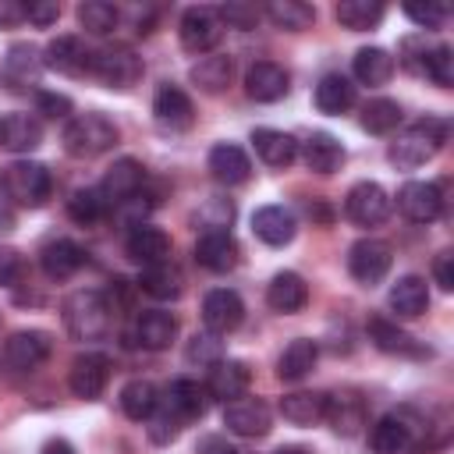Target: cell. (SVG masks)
<instances>
[{
	"instance_id": "obj_60",
	"label": "cell",
	"mask_w": 454,
	"mask_h": 454,
	"mask_svg": "<svg viewBox=\"0 0 454 454\" xmlns=\"http://www.w3.org/2000/svg\"><path fill=\"white\" fill-rule=\"evenodd\" d=\"M11 227H14V202L0 188V231H11Z\"/></svg>"
},
{
	"instance_id": "obj_29",
	"label": "cell",
	"mask_w": 454,
	"mask_h": 454,
	"mask_svg": "<svg viewBox=\"0 0 454 454\" xmlns=\"http://www.w3.org/2000/svg\"><path fill=\"white\" fill-rule=\"evenodd\" d=\"M252 145H255V156H259L266 167H287V163H294V156H298L294 135L277 131V128H255V131H252Z\"/></svg>"
},
{
	"instance_id": "obj_22",
	"label": "cell",
	"mask_w": 454,
	"mask_h": 454,
	"mask_svg": "<svg viewBox=\"0 0 454 454\" xmlns=\"http://www.w3.org/2000/svg\"><path fill=\"white\" fill-rule=\"evenodd\" d=\"M209 174H213V181H220L227 188L231 184H245L252 177V160H248V153L241 145L220 142V145L209 149Z\"/></svg>"
},
{
	"instance_id": "obj_19",
	"label": "cell",
	"mask_w": 454,
	"mask_h": 454,
	"mask_svg": "<svg viewBox=\"0 0 454 454\" xmlns=\"http://www.w3.org/2000/svg\"><path fill=\"white\" fill-rule=\"evenodd\" d=\"M248 383H252V372H248V365H245V362L220 358L216 365H209L206 394H209V397H216V401H223V404H231V401L245 397Z\"/></svg>"
},
{
	"instance_id": "obj_37",
	"label": "cell",
	"mask_w": 454,
	"mask_h": 454,
	"mask_svg": "<svg viewBox=\"0 0 454 454\" xmlns=\"http://www.w3.org/2000/svg\"><path fill=\"white\" fill-rule=\"evenodd\" d=\"M206 404H209L206 387H199L195 380H174V383L167 387V408H170L181 422L202 419V415H206Z\"/></svg>"
},
{
	"instance_id": "obj_53",
	"label": "cell",
	"mask_w": 454,
	"mask_h": 454,
	"mask_svg": "<svg viewBox=\"0 0 454 454\" xmlns=\"http://www.w3.org/2000/svg\"><path fill=\"white\" fill-rule=\"evenodd\" d=\"M216 14H220V21H227L231 28H252V25L259 21V7H252V4H223Z\"/></svg>"
},
{
	"instance_id": "obj_44",
	"label": "cell",
	"mask_w": 454,
	"mask_h": 454,
	"mask_svg": "<svg viewBox=\"0 0 454 454\" xmlns=\"http://www.w3.org/2000/svg\"><path fill=\"white\" fill-rule=\"evenodd\" d=\"M333 14L344 28L365 32V28H376L383 21V4H376V0H340Z\"/></svg>"
},
{
	"instance_id": "obj_24",
	"label": "cell",
	"mask_w": 454,
	"mask_h": 454,
	"mask_svg": "<svg viewBox=\"0 0 454 454\" xmlns=\"http://www.w3.org/2000/svg\"><path fill=\"white\" fill-rule=\"evenodd\" d=\"M323 419L333 426V433L355 436V433L365 426V404H362V397L351 394V390L326 394V411H323Z\"/></svg>"
},
{
	"instance_id": "obj_43",
	"label": "cell",
	"mask_w": 454,
	"mask_h": 454,
	"mask_svg": "<svg viewBox=\"0 0 454 454\" xmlns=\"http://www.w3.org/2000/svg\"><path fill=\"white\" fill-rule=\"evenodd\" d=\"M358 121H362V128L369 135H390L401 124V103L387 99V96H376V99L362 103V117Z\"/></svg>"
},
{
	"instance_id": "obj_7",
	"label": "cell",
	"mask_w": 454,
	"mask_h": 454,
	"mask_svg": "<svg viewBox=\"0 0 454 454\" xmlns=\"http://www.w3.org/2000/svg\"><path fill=\"white\" fill-rule=\"evenodd\" d=\"M390 262H394V252H390V245L380 241V238H358V241L351 245V252H348V273H351L358 284H365V287L380 284V280L390 273Z\"/></svg>"
},
{
	"instance_id": "obj_14",
	"label": "cell",
	"mask_w": 454,
	"mask_h": 454,
	"mask_svg": "<svg viewBox=\"0 0 454 454\" xmlns=\"http://www.w3.org/2000/svg\"><path fill=\"white\" fill-rule=\"evenodd\" d=\"M142 184H145V167H142L138 160H131V156H121V160L103 174L99 192H103L106 206H110V209H117L121 202H128L131 195H138V192H142Z\"/></svg>"
},
{
	"instance_id": "obj_26",
	"label": "cell",
	"mask_w": 454,
	"mask_h": 454,
	"mask_svg": "<svg viewBox=\"0 0 454 454\" xmlns=\"http://www.w3.org/2000/svg\"><path fill=\"white\" fill-rule=\"evenodd\" d=\"M238 241L231 234H199L195 241V262L209 273H227L238 266Z\"/></svg>"
},
{
	"instance_id": "obj_34",
	"label": "cell",
	"mask_w": 454,
	"mask_h": 454,
	"mask_svg": "<svg viewBox=\"0 0 454 454\" xmlns=\"http://www.w3.org/2000/svg\"><path fill=\"white\" fill-rule=\"evenodd\" d=\"M355 106V85H351V78H344V74H323L319 78V85H316V110L319 114H330V117H340V114H348Z\"/></svg>"
},
{
	"instance_id": "obj_30",
	"label": "cell",
	"mask_w": 454,
	"mask_h": 454,
	"mask_svg": "<svg viewBox=\"0 0 454 454\" xmlns=\"http://www.w3.org/2000/svg\"><path fill=\"white\" fill-rule=\"evenodd\" d=\"M390 312L394 316H401V319H415V316H422L426 309H429V287H426V280L422 277H415V273H408V277H401L394 287H390Z\"/></svg>"
},
{
	"instance_id": "obj_18",
	"label": "cell",
	"mask_w": 454,
	"mask_h": 454,
	"mask_svg": "<svg viewBox=\"0 0 454 454\" xmlns=\"http://www.w3.org/2000/svg\"><path fill=\"white\" fill-rule=\"evenodd\" d=\"M39 266L50 280H67L85 266V248L71 238H50L39 248Z\"/></svg>"
},
{
	"instance_id": "obj_27",
	"label": "cell",
	"mask_w": 454,
	"mask_h": 454,
	"mask_svg": "<svg viewBox=\"0 0 454 454\" xmlns=\"http://www.w3.org/2000/svg\"><path fill=\"white\" fill-rule=\"evenodd\" d=\"M252 231H255V238H259L262 245L280 248V245H287V241L294 238L298 223H294V216H291L284 206H262V209L252 213Z\"/></svg>"
},
{
	"instance_id": "obj_57",
	"label": "cell",
	"mask_w": 454,
	"mask_h": 454,
	"mask_svg": "<svg viewBox=\"0 0 454 454\" xmlns=\"http://www.w3.org/2000/svg\"><path fill=\"white\" fill-rule=\"evenodd\" d=\"M433 277L443 291H454V252H440L433 259Z\"/></svg>"
},
{
	"instance_id": "obj_40",
	"label": "cell",
	"mask_w": 454,
	"mask_h": 454,
	"mask_svg": "<svg viewBox=\"0 0 454 454\" xmlns=\"http://www.w3.org/2000/svg\"><path fill=\"white\" fill-rule=\"evenodd\" d=\"M160 404V390L156 383L149 380H128L121 387V411L131 419V422H145Z\"/></svg>"
},
{
	"instance_id": "obj_1",
	"label": "cell",
	"mask_w": 454,
	"mask_h": 454,
	"mask_svg": "<svg viewBox=\"0 0 454 454\" xmlns=\"http://www.w3.org/2000/svg\"><path fill=\"white\" fill-rule=\"evenodd\" d=\"M447 121L443 117H422L415 124H408L404 131H397V138L390 142L387 149V160L397 167V170H415L422 163H429L443 142H447Z\"/></svg>"
},
{
	"instance_id": "obj_10",
	"label": "cell",
	"mask_w": 454,
	"mask_h": 454,
	"mask_svg": "<svg viewBox=\"0 0 454 454\" xmlns=\"http://www.w3.org/2000/svg\"><path fill=\"white\" fill-rule=\"evenodd\" d=\"M397 209L411 223H429L443 213V192L433 181H404L397 192Z\"/></svg>"
},
{
	"instance_id": "obj_35",
	"label": "cell",
	"mask_w": 454,
	"mask_h": 454,
	"mask_svg": "<svg viewBox=\"0 0 454 454\" xmlns=\"http://www.w3.org/2000/svg\"><path fill=\"white\" fill-rule=\"evenodd\" d=\"M138 287H142L149 298H156V301H170V298H177V294L184 291V277H181V270L167 259V262H156V266H142Z\"/></svg>"
},
{
	"instance_id": "obj_6",
	"label": "cell",
	"mask_w": 454,
	"mask_h": 454,
	"mask_svg": "<svg viewBox=\"0 0 454 454\" xmlns=\"http://www.w3.org/2000/svg\"><path fill=\"white\" fill-rule=\"evenodd\" d=\"M110 89H131L142 78V57L131 46H103L92 53V71Z\"/></svg>"
},
{
	"instance_id": "obj_4",
	"label": "cell",
	"mask_w": 454,
	"mask_h": 454,
	"mask_svg": "<svg viewBox=\"0 0 454 454\" xmlns=\"http://www.w3.org/2000/svg\"><path fill=\"white\" fill-rule=\"evenodd\" d=\"M4 195L14 202V206H25V209H39L46 206V199L53 195V177L43 163L35 160H18L4 170Z\"/></svg>"
},
{
	"instance_id": "obj_45",
	"label": "cell",
	"mask_w": 454,
	"mask_h": 454,
	"mask_svg": "<svg viewBox=\"0 0 454 454\" xmlns=\"http://www.w3.org/2000/svg\"><path fill=\"white\" fill-rule=\"evenodd\" d=\"M67 213H71L74 223L92 227V223H99L110 213V206H106V199H103L99 188H74L71 199H67Z\"/></svg>"
},
{
	"instance_id": "obj_11",
	"label": "cell",
	"mask_w": 454,
	"mask_h": 454,
	"mask_svg": "<svg viewBox=\"0 0 454 454\" xmlns=\"http://www.w3.org/2000/svg\"><path fill=\"white\" fill-rule=\"evenodd\" d=\"M106 380H110V358L103 351H85L71 362V372H67V383H71V394L82 397V401H96L103 390H106Z\"/></svg>"
},
{
	"instance_id": "obj_51",
	"label": "cell",
	"mask_w": 454,
	"mask_h": 454,
	"mask_svg": "<svg viewBox=\"0 0 454 454\" xmlns=\"http://www.w3.org/2000/svg\"><path fill=\"white\" fill-rule=\"evenodd\" d=\"M404 14L419 28H440L447 21V7L443 4H404Z\"/></svg>"
},
{
	"instance_id": "obj_46",
	"label": "cell",
	"mask_w": 454,
	"mask_h": 454,
	"mask_svg": "<svg viewBox=\"0 0 454 454\" xmlns=\"http://www.w3.org/2000/svg\"><path fill=\"white\" fill-rule=\"evenodd\" d=\"M266 18L277 25V28H287V32H301L316 21V7L301 4V0H273L266 7Z\"/></svg>"
},
{
	"instance_id": "obj_20",
	"label": "cell",
	"mask_w": 454,
	"mask_h": 454,
	"mask_svg": "<svg viewBox=\"0 0 454 454\" xmlns=\"http://www.w3.org/2000/svg\"><path fill=\"white\" fill-rule=\"evenodd\" d=\"M43 57H39V50L32 46V43H14L11 50H7V57H4V82L11 85V89H32V85H39V74H43Z\"/></svg>"
},
{
	"instance_id": "obj_39",
	"label": "cell",
	"mask_w": 454,
	"mask_h": 454,
	"mask_svg": "<svg viewBox=\"0 0 454 454\" xmlns=\"http://www.w3.org/2000/svg\"><path fill=\"white\" fill-rule=\"evenodd\" d=\"M369 340L380 351H387V355H422V348L415 344V337L404 333L394 319H383V316L369 319Z\"/></svg>"
},
{
	"instance_id": "obj_31",
	"label": "cell",
	"mask_w": 454,
	"mask_h": 454,
	"mask_svg": "<svg viewBox=\"0 0 454 454\" xmlns=\"http://www.w3.org/2000/svg\"><path fill=\"white\" fill-rule=\"evenodd\" d=\"M174 337H177V319L170 312H163V309H149V312H142L135 319V340L142 348H149V351L170 348Z\"/></svg>"
},
{
	"instance_id": "obj_41",
	"label": "cell",
	"mask_w": 454,
	"mask_h": 454,
	"mask_svg": "<svg viewBox=\"0 0 454 454\" xmlns=\"http://www.w3.org/2000/svg\"><path fill=\"white\" fill-rule=\"evenodd\" d=\"M234 202L227 195H209L199 209H195V227L202 234H231V223H234Z\"/></svg>"
},
{
	"instance_id": "obj_12",
	"label": "cell",
	"mask_w": 454,
	"mask_h": 454,
	"mask_svg": "<svg viewBox=\"0 0 454 454\" xmlns=\"http://www.w3.org/2000/svg\"><path fill=\"white\" fill-rule=\"evenodd\" d=\"M223 426L234 433V436H245V440H255V436H266L270 426H273V415L266 408V401L259 397H238L223 408Z\"/></svg>"
},
{
	"instance_id": "obj_28",
	"label": "cell",
	"mask_w": 454,
	"mask_h": 454,
	"mask_svg": "<svg viewBox=\"0 0 454 454\" xmlns=\"http://www.w3.org/2000/svg\"><path fill=\"white\" fill-rule=\"evenodd\" d=\"M305 301H309V284L294 273V270H284V273H277L273 280H270V287H266V305L273 309V312H298V309H305Z\"/></svg>"
},
{
	"instance_id": "obj_63",
	"label": "cell",
	"mask_w": 454,
	"mask_h": 454,
	"mask_svg": "<svg viewBox=\"0 0 454 454\" xmlns=\"http://www.w3.org/2000/svg\"><path fill=\"white\" fill-rule=\"evenodd\" d=\"M238 454H241V450H238Z\"/></svg>"
},
{
	"instance_id": "obj_15",
	"label": "cell",
	"mask_w": 454,
	"mask_h": 454,
	"mask_svg": "<svg viewBox=\"0 0 454 454\" xmlns=\"http://www.w3.org/2000/svg\"><path fill=\"white\" fill-rule=\"evenodd\" d=\"M245 319V301L238 298V291L231 287H213L206 298H202V323L206 330L213 333H231L238 330Z\"/></svg>"
},
{
	"instance_id": "obj_62",
	"label": "cell",
	"mask_w": 454,
	"mask_h": 454,
	"mask_svg": "<svg viewBox=\"0 0 454 454\" xmlns=\"http://www.w3.org/2000/svg\"><path fill=\"white\" fill-rule=\"evenodd\" d=\"M273 454H312L309 447H301V443H284V447H277Z\"/></svg>"
},
{
	"instance_id": "obj_59",
	"label": "cell",
	"mask_w": 454,
	"mask_h": 454,
	"mask_svg": "<svg viewBox=\"0 0 454 454\" xmlns=\"http://www.w3.org/2000/svg\"><path fill=\"white\" fill-rule=\"evenodd\" d=\"M195 454H238V450L223 436H202L199 447H195Z\"/></svg>"
},
{
	"instance_id": "obj_56",
	"label": "cell",
	"mask_w": 454,
	"mask_h": 454,
	"mask_svg": "<svg viewBox=\"0 0 454 454\" xmlns=\"http://www.w3.org/2000/svg\"><path fill=\"white\" fill-rule=\"evenodd\" d=\"M35 106H39V114H46V117H53V121L71 114V99L60 96V92H39V96H35Z\"/></svg>"
},
{
	"instance_id": "obj_50",
	"label": "cell",
	"mask_w": 454,
	"mask_h": 454,
	"mask_svg": "<svg viewBox=\"0 0 454 454\" xmlns=\"http://www.w3.org/2000/svg\"><path fill=\"white\" fill-rule=\"evenodd\" d=\"M145 422H149V440H153V443H160V447H163V443H170V440H177V433H181V426H184V422H181L167 404H163V408L156 404V411H153Z\"/></svg>"
},
{
	"instance_id": "obj_38",
	"label": "cell",
	"mask_w": 454,
	"mask_h": 454,
	"mask_svg": "<svg viewBox=\"0 0 454 454\" xmlns=\"http://www.w3.org/2000/svg\"><path fill=\"white\" fill-rule=\"evenodd\" d=\"M351 71L362 85H387L394 74V57L383 46H362L351 60Z\"/></svg>"
},
{
	"instance_id": "obj_5",
	"label": "cell",
	"mask_w": 454,
	"mask_h": 454,
	"mask_svg": "<svg viewBox=\"0 0 454 454\" xmlns=\"http://www.w3.org/2000/svg\"><path fill=\"white\" fill-rule=\"evenodd\" d=\"M114 142H117V128L103 114H78L64 128V149L78 160H92V156L114 149Z\"/></svg>"
},
{
	"instance_id": "obj_32",
	"label": "cell",
	"mask_w": 454,
	"mask_h": 454,
	"mask_svg": "<svg viewBox=\"0 0 454 454\" xmlns=\"http://www.w3.org/2000/svg\"><path fill=\"white\" fill-rule=\"evenodd\" d=\"M316 358H319V344L309 340V337H294V340L280 351V358H277V376H280L284 383H298V380H305V376L312 372Z\"/></svg>"
},
{
	"instance_id": "obj_42",
	"label": "cell",
	"mask_w": 454,
	"mask_h": 454,
	"mask_svg": "<svg viewBox=\"0 0 454 454\" xmlns=\"http://www.w3.org/2000/svg\"><path fill=\"white\" fill-rule=\"evenodd\" d=\"M231 74H234V64H231V57H223V53L202 57V60L192 67V82H195L202 92H209V96L223 92V89L231 85Z\"/></svg>"
},
{
	"instance_id": "obj_9",
	"label": "cell",
	"mask_w": 454,
	"mask_h": 454,
	"mask_svg": "<svg viewBox=\"0 0 454 454\" xmlns=\"http://www.w3.org/2000/svg\"><path fill=\"white\" fill-rule=\"evenodd\" d=\"M177 32H181V46L188 53H209L223 35V21H220L216 7H202L199 4V7H188L181 14Z\"/></svg>"
},
{
	"instance_id": "obj_61",
	"label": "cell",
	"mask_w": 454,
	"mask_h": 454,
	"mask_svg": "<svg viewBox=\"0 0 454 454\" xmlns=\"http://www.w3.org/2000/svg\"><path fill=\"white\" fill-rule=\"evenodd\" d=\"M43 454H74V447L57 436V440H46V443H43Z\"/></svg>"
},
{
	"instance_id": "obj_36",
	"label": "cell",
	"mask_w": 454,
	"mask_h": 454,
	"mask_svg": "<svg viewBox=\"0 0 454 454\" xmlns=\"http://www.w3.org/2000/svg\"><path fill=\"white\" fill-rule=\"evenodd\" d=\"M323 411H326V394L319 390H294L280 397V415L291 426H316L323 422Z\"/></svg>"
},
{
	"instance_id": "obj_25",
	"label": "cell",
	"mask_w": 454,
	"mask_h": 454,
	"mask_svg": "<svg viewBox=\"0 0 454 454\" xmlns=\"http://www.w3.org/2000/svg\"><path fill=\"white\" fill-rule=\"evenodd\" d=\"M301 160L312 174H333L344 167V145L330 131H312L301 142Z\"/></svg>"
},
{
	"instance_id": "obj_55",
	"label": "cell",
	"mask_w": 454,
	"mask_h": 454,
	"mask_svg": "<svg viewBox=\"0 0 454 454\" xmlns=\"http://www.w3.org/2000/svg\"><path fill=\"white\" fill-rule=\"evenodd\" d=\"M401 64L408 67V71H415V74H422V64H426V39L422 35H411V39H404L401 43Z\"/></svg>"
},
{
	"instance_id": "obj_48",
	"label": "cell",
	"mask_w": 454,
	"mask_h": 454,
	"mask_svg": "<svg viewBox=\"0 0 454 454\" xmlns=\"http://www.w3.org/2000/svg\"><path fill=\"white\" fill-rule=\"evenodd\" d=\"M422 74H429L440 89H450L454 85V50L450 46H429L426 50V64H422Z\"/></svg>"
},
{
	"instance_id": "obj_49",
	"label": "cell",
	"mask_w": 454,
	"mask_h": 454,
	"mask_svg": "<svg viewBox=\"0 0 454 454\" xmlns=\"http://www.w3.org/2000/svg\"><path fill=\"white\" fill-rule=\"evenodd\" d=\"M223 358V340L220 333L206 330V333H195L188 340V362H199V365H216Z\"/></svg>"
},
{
	"instance_id": "obj_23",
	"label": "cell",
	"mask_w": 454,
	"mask_h": 454,
	"mask_svg": "<svg viewBox=\"0 0 454 454\" xmlns=\"http://www.w3.org/2000/svg\"><path fill=\"white\" fill-rule=\"evenodd\" d=\"M124 252L138 266H156V262H167L170 259V238L160 227H153V223H138V227L128 231Z\"/></svg>"
},
{
	"instance_id": "obj_54",
	"label": "cell",
	"mask_w": 454,
	"mask_h": 454,
	"mask_svg": "<svg viewBox=\"0 0 454 454\" xmlns=\"http://www.w3.org/2000/svg\"><path fill=\"white\" fill-rule=\"evenodd\" d=\"M57 18H60V4H57V0H28V4H25V21H32V25H39V28L53 25Z\"/></svg>"
},
{
	"instance_id": "obj_58",
	"label": "cell",
	"mask_w": 454,
	"mask_h": 454,
	"mask_svg": "<svg viewBox=\"0 0 454 454\" xmlns=\"http://www.w3.org/2000/svg\"><path fill=\"white\" fill-rule=\"evenodd\" d=\"M21 21H25V4H18V0H0V28L21 25Z\"/></svg>"
},
{
	"instance_id": "obj_3",
	"label": "cell",
	"mask_w": 454,
	"mask_h": 454,
	"mask_svg": "<svg viewBox=\"0 0 454 454\" xmlns=\"http://www.w3.org/2000/svg\"><path fill=\"white\" fill-rule=\"evenodd\" d=\"M50 333L43 330H18L0 344V376H32L50 358Z\"/></svg>"
},
{
	"instance_id": "obj_52",
	"label": "cell",
	"mask_w": 454,
	"mask_h": 454,
	"mask_svg": "<svg viewBox=\"0 0 454 454\" xmlns=\"http://www.w3.org/2000/svg\"><path fill=\"white\" fill-rule=\"evenodd\" d=\"M21 273H25L21 252L11 245H0V287H14L21 280Z\"/></svg>"
},
{
	"instance_id": "obj_21",
	"label": "cell",
	"mask_w": 454,
	"mask_h": 454,
	"mask_svg": "<svg viewBox=\"0 0 454 454\" xmlns=\"http://www.w3.org/2000/svg\"><path fill=\"white\" fill-rule=\"evenodd\" d=\"M415 443H419L415 426H408L404 415H383V419L372 426V433H369L372 454H408Z\"/></svg>"
},
{
	"instance_id": "obj_16",
	"label": "cell",
	"mask_w": 454,
	"mask_h": 454,
	"mask_svg": "<svg viewBox=\"0 0 454 454\" xmlns=\"http://www.w3.org/2000/svg\"><path fill=\"white\" fill-rule=\"evenodd\" d=\"M245 92L255 103H277L291 92V74L273 60H255L245 71Z\"/></svg>"
},
{
	"instance_id": "obj_8",
	"label": "cell",
	"mask_w": 454,
	"mask_h": 454,
	"mask_svg": "<svg viewBox=\"0 0 454 454\" xmlns=\"http://www.w3.org/2000/svg\"><path fill=\"white\" fill-rule=\"evenodd\" d=\"M344 216L355 227H380L390 216V195L376 181H358L344 199Z\"/></svg>"
},
{
	"instance_id": "obj_47",
	"label": "cell",
	"mask_w": 454,
	"mask_h": 454,
	"mask_svg": "<svg viewBox=\"0 0 454 454\" xmlns=\"http://www.w3.org/2000/svg\"><path fill=\"white\" fill-rule=\"evenodd\" d=\"M117 21H121V11L114 4H106V0H85V4H78V25L89 35H106V32L117 28Z\"/></svg>"
},
{
	"instance_id": "obj_13",
	"label": "cell",
	"mask_w": 454,
	"mask_h": 454,
	"mask_svg": "<svg viewBox=\"0 0 454 454\" xmlns=\"http://www.w3.org/2000/svg\"><path fill=\"white\" fill-rule=\"evenodd\" d=\"M92 53L96 50H89L85 39H78V35H57V39H50L43 64L53 67V71H60V74L82 78V74L92 71Z\"/></svg>"
},
{
	"instance_id": "obj_17",
	"label": "cell",
	"mask_w": 454,
	"mask_h": 454,
	"mask_svg": "<svg viewBox=\"0 0 454 454\" xmlns=\"http://www.w3.org/2000/svg\"><path fill=\"white\" fill-rule=\"evenodd\" d=\"M153 117H156V124L163 131H184L195 121V106H192V99H188L184 89L160 85L156 96H153Z\"/></svg>"
},
{
	"instance_id": "obj_33",
	"label": "cell",
	"mask_w": 454,
	"mask_h": 454,
	"mask_svg": "<svg viewBox=\"0 0 454 454\" xmlns=\"http://www.w3.org/2000/svg\"><path fill=\"white\" fill-rule=\"evenodd\" d=\"M43 142V124L32 114H7L0 117V145L11 153H32Z\"/></svg>"
},
{
	"instance_id": "obj_2",
	"label": "cell",
	"mask_w": 454,
	"mask_h": 454,
	"mask_svg": "<svg viewBox=\"0 0 454 454\" xmlns=\"http://www.w3.org/2000/svg\"><path fill=\"white\" fill-rule=\"evenodd\" d=\"M64 326H67V333L74 340H99V337H106L110 326H114L110 301L99 291H92V287L67 294V301H64Z\"/></svg>"
}]
</instances>
